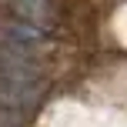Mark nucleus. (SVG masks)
<instances>
[{
    "instance_id": "nucleus-1",
    "label": "nucleus",
    "mask_w": 127,
    "mask_h": 127,
    "mask_svg": "<svg viewBox=\"0 0 127 127\" xmlns=\"http://www.w3.org/2000/svg\"><path fill=\"white\" fill-rule=\"evenodd\" d=\"M40 100V70L30 64L27 54L0 60V107L27 110Z\"/></svg>"
},
{
    "instance_id": "nucleus-2",
    "label": "nucleus",
    "mask_w": 127,
    "mask_h": 127,
    "mask_svg": "<svg viewBox=\"0 0 127 127\" xmlns=\"http://www.w3.org/2000/svg\"><path fill=\"white\" fill-rule=\"evenodd\" d=\"M40 7H44V0H17V10L27 13L30 20H40Z\"/></svg>"
},
{
    "instance_id": "nucleus-3",
    "label": "nucleus",
    "mask_w": 127,
    "mask_h": 127,
    "mask_svg": "<svg viewBox=\"0 0 127 127\" xmlns=\"http://www.w3.org/2000/svg\"><path fill=\"white\" fill-rule=\"evenodd\" d=\"M0 127H24V114L3 107V110H0Z\"/></svg>"
}]
</instances>
